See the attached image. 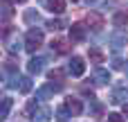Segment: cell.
Masks as SVG:
<instances>
[{"mask_svg": "<svg viewBox=\"0 0 128 122\" xmlns=\"http://www.w3.org/2000/svg\"><path fill=\"white\" fill-rule=\"evenodd\" d=\"M40 45H43V32H40L38 27H32V29L25 34V50H27V52H36Z\"/></svg>", "mask_w": 128, "mask_h": 122, "instance_id": "1", "label": "cell"}, {"mask_svg": "<svg viewBox=\"0 0 128 122\" xmlns=\"http://www.w3.org/2000/svg\"><path fill=\"white\" fill-rule=\"evenodd\" d=\"M43 66H45V59H43V57H32V59L27 61V72H29V75H38V72L43 70Z\"/></svg>", "mask_w": 128, "mask_h": 122, "instance_id": "7", "label": "cell"}, {"mask_svg": "<svg viewBox=\"0 0 128 122\" xmlns=\"http://www.w3.org/2000/svg\"><path fill=\"white\" fill-rule=\"evenodd\" d=\"M88 57H90V61H94V63L106 61V57H104V52H101L99 48H90V50H88Z\"/></svg>", "mask_w": 128, "mask_h": 122, "instance_id": "14", "label": "cell"}, {"mask_svg": "<svg viewBox=\"0 0 128 122\" xmlns=\"http://www.w3.org/2000/svg\"><path fill=\"white\" fill-rule=\"evenodd\" d=\"M25 23H40V14L34 11V9H27L25 11Z\"/></svg>", "mask_w": 128, "mask_h": 122, "instance_id": "17", "label": "cell"}, {"mask_svg": "<svg viewBox=\"0 0 128 122\" xmlns=\"http://www.w3.org/2000/svg\"><path fill=\"white\" fill-rule=\"evenodd\" d=\"M47 27H50V29H61V27H63V23H61V20H50V23H47Z\"/></svg>", "mask_w": 128, "mask_h": 122, "instance_id": "23", "label": "cell"}, {"mask_svg": "<svg viewBox=\"0 0 128 122\" xmlns=\"http://www.w3.org/2000/svg\"><path fill=\"white\" fill-rule=\"evenodd\" d=\"M94 79H97L99 84H108L110 72H108V70H104V68H97V70H94Z\"/></svg>", "mask_w": 128, "mask_h": 122, "instance_id": "16", "label": "cell"}, {"mask_svg": "<svg viewBox=\"0 0 128 122\" xmlns=\"http://www.w3.org/2000/svg\"><path fill=\"white\" fill-rule=\"evenodd\" d=\"M70 41L72 43H83L86 41V25L83 23H72L70 25Z\"/></svg>", "mask_w": 128, "mask_h": 122, "instance_id": "3", "label": "cell"}, {"mask_svg": "<svg viewBox=\"0 0 128 122\" xmlns=\"http://www.w3.org/2000/svg\"><path fill=\"white\" fill-rule=\"evenodd\" d=\"M112 23H115V25H117V27L122 29V27L126 25V14H115V18H112Z\"/></svg>", "mask_w": 128, "mask_h": 122, "instance_id": "20", "label": "cell"}, {"mask_svg": "<svg viewBox=\"0 0 128 122\" xmlns=\"http://www.w3.org/2000/svg\"><path fill=\"white\" fill-rule=\"evenodd\" d=\"M56 118H58V120H68V118H70V111H68V109H58V111H56Z\"/></svg>", "mask_w": 128, "mask_h": 122, "instance_id": "21", "label": "cell"}, {"mask_svg": "<svg viewBox=\"0 0 128 122\" xmlns=\"http://www.w3.org/2000/svg\"><path fill=\"white\" fill-rule=\"evenodd\" d=\"M7 2H16L18 5V2H27V0H7Z\"/></svg>", "mask_w": 128, "mask_h": 122, "instance_id": "26", "label": "cell"}, {"mask_svg": "<svg viewBox=\"0 0 128 122\" xmlns=\"http://www.w3.org/2000/svg\"><path fill=\"white\" fill-rule=\"evenodd\" d=\"M128 43V36L124 32H115V34H110V48L115 50V52H119L122 48H126Z\"/></svg>", "mask_w": 128, "mask_h": 122, "instance_id": "4", "label": "cell"}, {"mask_svg": "<svg viewBox=\"0 0 128 122\" xmlns=\"http://www.w3.org/2000/svg\"><path fill=\"white\" fill-rule=\"evenodd\" d=\"M63 77H65V72H63L61 68H54V70L50 72V79H52V84L56 82L58 86H63Z\"/></svg>", "mask_w": 128, "mask_h": 122, "instance_id": "15", "label": "cell"}, {"mask_svg": "<svg viewBox=\"0 0 128 122\" xmlns=\"http://www.w3.org/2000/svg\"><path fill=\"white\" fill-rule=\"evenodd\" d=\"M32 120L34 122H50V109H45V106L36 109V113H32Z\"/></svg>", "mask_w": 128, "mask_h": 122, "instance_id": "12", "label": "cell"}, {"mask_svg": "<svg viewBox=\"0 0 128 122\" xmlns=\"http://www.w3.org/2000/svg\"><path fill=\"white\" fill-rule=\"evenodd\" d=\"M47 9L54 14H63L65 11V0H47Z\"/></svg>", "mask_w": 128, "mask_h": 122, "instance_id": "13", "label": "cell"}, {"mask_svg": "<svg viewBox=\"0 0 128 122\" xmlns=\"http://www.w3.org/2000/svg\"><path fill=\"white\" fill-rule=\"evenodd\" d=\"M70 72L74 75V77H81L83 72H86V61L81 59V57H72V61H70Z\"/></svg>", "mask_w": 128, "mask_h": 122, "instance_id": "5", "label": "cell"}, {"mask_svg": "<svg viewBox=\"0 0 128 122\" xmlns=\"http://www.w3.org/2000/svg\"><path fill=\"white\" fill-rule=\"evenodd\" d=\"M65 109H68L72 115H79V113L83 111V104H81L76 97H68V100H65Z\"/></svg>", "mask_w": 128, "mask_h": 122, "instance_id": "10", "label": "cell"}, {"mask_svg": "<svg viewBox=\"0 0 128 122\" xmlns=\"http://www.w3.org/2000/svg\"><path fill=\"white\" fill-rule=\"evenodd\" d=\"M52 50L58 52V54H65V52H70V43L63 41V38H54L52 41Z\"/></svg>", "mask_w": 128, "mask_h": 122, "instance_id": "11", "label": "cell"}, {"mask_svg": "<svg viewBox=\"0 0 128 122\" xmlns=\"http://www.w3.org/2000/svg\"><path fill=\"white\" fill-rule=\"evenodd\" d=\"M126 97H128V88L126 86H119V88H115L110 102H112V104H126Z\"/></svg>", "mask_w": 128, "mask_h": 122, "instance_id": "9", "label": "cell"}, {"mask_svg": "<svg viewBox=\"0 0 128 122\" xmlns=\"http://www.w3.org/2000/svg\"><path fill=\"white\" fill-rule=\"evenodd\" d=\"M112 68H117V70H119V68H124V63H122V59H112Z\"/></svg>", "mask_w": 128, "mask_h": 122, "instance_id": "24", "label": "cell"}, {"mask_svg": "<svg viewBox=\"0 0 128 122\" xmlns=\"http://www.w3.org/2000/svg\"><path fill=\"white\" fill-rule=\"evenodd\" d=\"M11 14H14V9H11V2H7V0H4V2H2V20L7 23V20L11 18Z\"/></svg>", "mask_w": 128, "mask_h": 122, "instance_id": "18", "label": "cell"}, {"mask_svg": "<svg viewBox=\"0 0 128 122\" xmlns=\"http://www.w3.org/2000/svg\"><path fill=\"white\" fill-rule=\"evenodd\" d=\"M124 115H126V120H128V104H124Z\"/></svg>", "mask_w": 128, "mask_h": 122, "instance_id": "25", "label": "cell"}, {"mask_svg": "<svg viewBox=\"0 0 128 122\" xmlns=\"http://www.w3.org/2000/svg\"><path fill=\"white\" fill-rule=\"evenodd\" d=\"M126 77H128V61H126Z\"/></svg>", "mask_w": 128, "mask_h": 122, "instance_id": "27", "label": "cell"}, {"mask_svg": "<svg viewBox=\"0 0 128 122\" xmlns=\"http://www.w3.org/2000/svg\"><path fill=\"white\" fill-rule=\"evenodd\" d=\"M9 109H11V97H4L2 100V111H0V120H4L9 115Z\"/></svg>", "mask_w": 128, "mask_h": 122, "instance_id": "19", "label": "cell"}, {"mask_svg": "<svg viewBox=\"0 0 128 122\" xmlns=\"http://www.w3.org/2000/svg\"><path fill=\"white\" fill-rule=\"evenodd\" d=\"M7 86H11V88H18L20 93H29V91H32V79H29V77L14 75V77H11V82H7Z\"/></svg>", "mask_w": 128, "mask_h": 122, "instance_id": "2", "label": "cell"}, {"mask_svg": "<svg viewBox=\"0 0 128 122\" xmlns=\"http://www.w3.org/2000/svg\"><path fill=\"white\" fill-rule=\"evenodd\" d=\"M4 43H7L4 48H7V52H9V54H16V52H20V50L25 48V45H22V38H20L18 34H16L14 38H7Z\"/></svg>", "mask_w": 128, "mask_h": 122, "instance_id": "8", "label": "cell"}, {"mask_svg": "<svg viewBox=\"0 0 128 122\" xmlns=\"http://www.w3.org/2000/svg\"><path fill=\"white\" fill-rule=\"evenodd\" d=\"M108 122H126L119 113H108Z\"/></svg>", "mask_w": 128, "mask_h": 122, "instance_id": "22", "label": "cell"}, {"mask_svg": "<svg viewBox=\"0 0 128 122\" xmlns=\"http://www.w3.org/2000/svg\"><path fill=\"white\" fill-rule=\"evenodd\" d=\"M86 20H88V25H90V27H92L94 32H99V29H101V27L106 25V20H104V16H101V14H97V11H90Z\"/></svg>", "mask_w": 128, "mask_h": 122, "instance_id": "6", "label": "cell"}]
</instances>
